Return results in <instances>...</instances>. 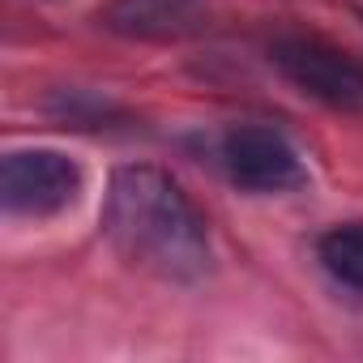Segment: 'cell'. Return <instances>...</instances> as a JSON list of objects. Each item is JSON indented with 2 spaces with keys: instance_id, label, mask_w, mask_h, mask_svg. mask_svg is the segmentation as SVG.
<instances>
[{
  "instance_id": "6da1fadb",
  "label": "cell",
  "mask_w": 363,
  "mask_h": 363,
  "mask_svg": "<svg viewBox=\"0 0 363 363\" xmlns=\"http://www.w3.org/2000/svg\"><path fill=\"white\" fill-rule=\"evenodd\" d=\"M103 235L120 261L162 282H201L214 265L206 214L162 167H120L103 197Z\"/></svg>"
},
{
  "instance_id": "7a4b0ae2",
  "label": "cell",
  "mask_w": 363,
  "mask_h": 363,
  "mask_svg": "<svg viewBox=\"0 0 363 363\" xmlns=\"http://www.w3.org/2000/svg\"><path fill=\"white\" fill-rule=\"evenodd\" d=\"M269 65L299 94H308L333 111L363 116V60H354L337 43H329L320 35H278L269 43Z\"/></svg>"
},
{
  "instance_id": "3957f363",
  "label": "cell",
  "mask_w": 363,
  "mask_h": 363,
  "mask_svg": "<svg viewBox=\"0 0 363 363\" xmlns=\"http://www.w3.org/2000/svg\"><path fill=\"white\" fill-rule=\"evenodd\" d=\"M218 158L231 184L257 197H274L308 184V167L299 150L269 124H231L223 133Z\"/></svg>"
},
{
  "instance_id": "277c9868",
  "label": "cell",
  "mask_w": 363,
  "mask_h": 363,
  "mask_svg": "<svg viewBox=\"0 0 363 363\" xmlns=\"http://www.w3.org/2000/svg\"><path fill=\"white\" fill-rule=\"evenodd\" d=\"M86 175L69 154L56 150H13L0 162V201L22 218H52L82 197Z\"/></svg>"
},
{
  "instance_id": "5b68a950",
  "label": "cell",
  "mask_w": 363,
  "mask_h": 363,
  "mask_svg": "<svg viewBox=\"0 0 363 363\" xmlns=\"http://www.w3.org/2000/svg\"><path fill=\"white\" fill-rule=\"evenodd\" d=\"M214 22V0H107L99 26L133 43H179Z\"/></svg>"
},
{
  "instance_id": "8992f818",
  "label": "cell",
  "mask_w": 363,
  "mask_h": 363,
  "mask_svg": "<svg viewBox=\"0 0 363 363\" xmlns=\"http://www.w3.org/2000/svg\"><path fill=\"white\" fill-rule=\"evenodd\" d=\"M316 261L320 269L346 286V291H363V223H342L329 227L316 240Z\"/></svg>"
}]
</instances>
